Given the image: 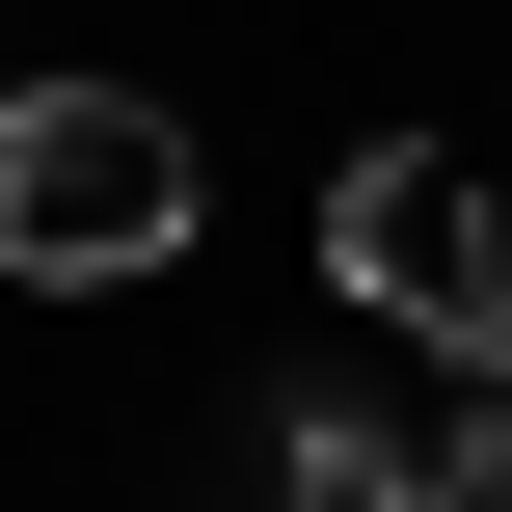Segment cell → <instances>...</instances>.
<instances>
[{"label": "cell", "mask_w": 512, "mask_h": 512, "mask_svg": "<svg viewBox=\"0 0 512 512\" xmlns=\"http://www.w3.org/2000/svg\"><path fill=\"white\" fill-rule=\"evenodd\" d=\"M0 270H27V297L189 270V135H162L135 81H0Z\"/></svg>", "instance_id": "1"}, {"label": "cell", "mask_w": 512, "mask_h": 512, "mask_svg": "<svg viewBox=\"0 0 512 512\" xmlns=\"http://www.w3.org/2000/svg\"><path fill=\"white\" fill-rule=\"evenodd\" d=\"M324 297L405 324V351H512V216H486V162L351 135V162H324Z\"/></svg>", "instance_id": "2"}, {"label": "cell", "mask_w": 512, "mask_h": 512, "mask_svg": "<svg viewBox=\"0 0 512 512\" xmlns=\"http://www.w3.org/2000/svg\"><path fill=\"white\" fill-rule=\"evenodd\" d=\"M216 512H378V486H351V459H324L297 405H243V459H216Z\"/></svg>", "instance_id": "3"}, {"label": "cell", "mask_w": 512, "mask_h": 512, "mask_svg": "<svg viewBox=\"0 0 512 512\" xmlns=\"http://www.w3.org/2000/svg\"><path fill=\"white\" fill-rule=\"evenodd\" d=\"M405 512H512V378H486V432H459V459H432Z\"/></svg>", "instance_id": "4"}]
</instances>
